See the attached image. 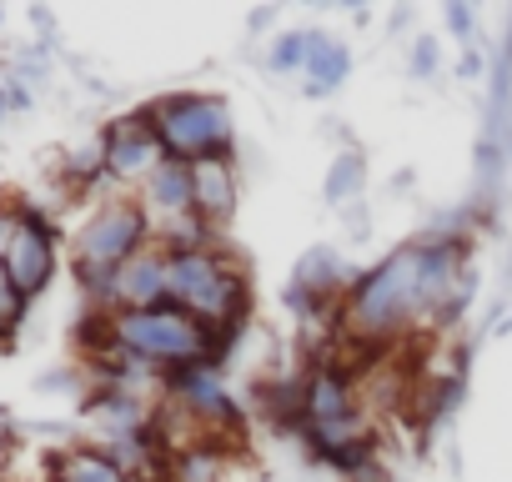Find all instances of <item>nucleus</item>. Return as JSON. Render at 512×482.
I'll use <instances>...</instances> for the list:
<instances>
[{
	"instance_id": "1",
	"label": "nucleus",
	"mask_w": 512,
	"mask_h": 482,
	"mask_svg": "<svg viewBox=\"0 0 512 482\" xmlns=\"http://www.w3.org/2000/svg\"><path fill=\"white\" fill-rule=\"evenodd\" d=\"M342 337L367 352L397 347L412 327H422V277H417V241H402L372 267H357V282L337 317Z\"/></svg>"
},
{
	"instance_id": "2",
	"label": "nucleus",
	"mask_w": 512,
	"mask_h": 482,
	"mask_svg": "<svg viewBox=\"0 0 512 482\" xmlns=\"http://www.w3.org/2000/svg\"><path fill=\"white\" fill-rule=\"evenodd\" d=\"M166 262H171V302L241 347V337L251 332L256 292L246 262L231 252V241L196 247V252H166Z\"/></svg>"
},
{
	"instance_id": "3",
	"label": "nucleus",
	"mask_w": 512,
	"mask_h": 482,
	"mask_svg": "<svg viewBox=\"0 0 512 482\" xmlns=\"http://www.w3.org/2000/svg\"><path fill=\"white\" fill-rule=\"evenodd\" d=\"M106 337L116 347H126L131 357L151 362L161 377L176 372V367H191V362H226L231 357L221 352V337L216 327L196 322L191 312H181L176 302H161V307H146V312H106Z\"/></svg>"
},
{
	"instance_id": "4",
	"label": "nucleus",
	"mask_w": 512,
	"mask_h": 482,
	"mask_svg": "<svg viewBox=\"0 0 512 482\" xmlns=\"http://www.w3.org/2000/svg\"><path fill=\"white\" fill-rule=\"evenodd\" d=\"M146 247H156V221L146 216L141 196L136 191L96 196L71 231V277H116Z\"/></svg>"
},
{
	"instance_id": "5",
	"label": "nucleus",
	"mask_w": 512,
	"mask_h": 482,
	"mask_svg": "<svg viewBox=\"0 0 512 482\" xmlns=\"http://www.w3.org/2000/svg\"><path fill=\"white\" fill-rule=\"evenodd\" d=\"M297 437L312 447L322 442H342V437H367V402H362V367L322 352L297 372Z\"/></svg>"
},
{
	"instance_id": "6",
	"label": "nucleus",
	"mask_w": 512,
	"mask_h": 482,
	"mask_svg": "<svg viewBox=\"0 0 512 482\" xmlns=\"http://www.w3.org/2000/svg\"><path fill=\"white\" fill-rule=\"evenodd\" d=\"M156 141L171 161L201 166V161H231L236 156V121L231 101L216 91H171L141 106Z\"/></svg>"
},
{
	"instance_id": "7",
	"label": "nucleus",
	"mask_w": 512,
	"mask_h": 482,
	"mask_svg": "<svg viewBox=\"0 0 512 482\" xmlns=\"http://www.w3.org/2000/svg\"><path fill=\"white\" fill-rule=\"evenodd\" d=\"M0 272L26 302L46 297L61 272V226L31 196L0 206Z\"/></svg>"
},
{
	"instance_id": "8",
	"label": "nucleus",
	"mask_w": 512,
	"mask_h": 482,
	"mask_svg": "<svg viewBox=\"0 0 512 482\" xmlns=\"http://www.w3.org/2000/svg\"><path fill=\"white\" fill-rule=\"evenodd\" d=\"M166 407H176L181 417H191L201 427L206 442H241L246 432V407L236 402L231 382H226V362H191V367H176L161 377V392H156Z\"/></svg>"
},
{
	"instance_id": "9",
	"label": "nucleus",
	"mask_w": 512,
	"mask_h": 482,
	"mask_svg": "<svg viewBox=\"0 0 512 482\" xmlns=\"http://www.w3.org/2000/svg\"><path fill=\"white\" fill-rule=\"evenodd\" d=\"M357 272L347 267V257L327 241L307 247L292 267V282H287V307L302 317V322H337L342 317V302L352 292Z\"/></svg>"
},
{
	"instance_id": "10",
	"label": "nucleus",
	"mask_w": 512,
	"mask_h": 482,
	"mask_svg": "<svg viewBox=\"0 0 512 482\" xmlns=\"http://www.w3.org/2000/svg\"><path fill=\"white\" fill-rule=\"evenodd\" d=\"M96 136H101V151H106V181H111V191H131V186L141 191L146 176L166 161V146L156 141L146 111L116 116V121H106Z\"/></svg>"
},
{
	"instance_id": "11",
	"label": "nucleus",
	"mask_w": 512,
	"mask_h": 482,
	"mask_svg": "<svg viewBox=\"0 0 512 482\" xmlns=\"http://www.w3.org/2000/svg\"><path fill=\"white\" fill-rule=\"evenodd\" d=\"M81 417H86V427L96 432L91 442H106V437L151 427V422H156V397L126 392V387H91V392L81 397Z\"/></svg>"
},
{
	"instance_id": "12",
	"label": "nucleus",
	"mask_w": 512,
	"mask_h": 482,
	"mask_svg": "<svg viewBox=\"0 0 512 482\" xmlns=\"http://www.w3.org/2000/svg\"><path fill=\"white\" fill-rule=\"evenodd\" d=\"M141 196V206H146V216L156 221V226H171V221H186V216H196V171L186 166V161H161L151 176H146V186L136 191Z\"/></svg>"
},
{
	"instance_id": "13",
	"label": "nucleus",
	"mask_w": 512,
	"mask_h": 482,
	"mask_svg": "<svg viewBox=\"0 0 512 482\" xmlns=\"http://www.w3.org/2000/svg\"><path fill=\"white\" fill-rule=\"evenodd\" d=\"M161 302H171V262L161 247H146L116 272V312H146Z\"/></svg>"
},
{
	"instance_id": "14",
	"label": "nucleus",
	"mask_w": 512,
	"mask_h": 482,
	"mask_svg": "<svg viewBox=\"0 0 512 482\" xmlns=\"http://www.w3.org/2000/svg\"><path fill=\"white\" fill-rule=\"evenodd\" d=\"M191 171H196V216L211 231L226 236V221L241 206V166H236V156L231 161H201Z\"/></svg>"
},
{
	"instance_id": "15",
	"label": "nucleus",
	"mask_w": 512,
	"mask_h": 482,
	"mask_svg": "<svg viewBox=\"0 0 512 482\" xmlns=\"http://www.w3.org/2000/svg\"><path fill=\"white\" fill-rule=\"evenodd\" d=\"M352 76V46L332 31H312V56H307V71H302V96L307 101H327L347 86Z\"/></svg>"
},
{
	"instance_id": "16",
	"label": "nucleus",
	"mask_w": 512,
	"mask_h": 482,
	"mask_svg": "<svg viewBox=\"0 0 512 482\" xmlns=\"http://www.w3.org/2000/svg\"><path fill=\"white\" fill-rule=\"evenodd\" d=\"M51 482H131L106 447L96 442H66L51 452Z\"/></svg>"
},
{
	"instance_id": "17",
	"label": "nucleus",
	"mask_w": 512,
	"mask_h": 482,
	"mask_svg": "<svg viewBox=\"0 0 512 482\" xmlns=\"http://www.w3.org/2000/svg\"><path fill=\"white\" fill-rule=\"evenodd\" d=\"M362 191H367V156H362L357 146H347V151L332 161V171H327V181H322V196H327L332 211H352V206L362 201Z\"/></svg>"
},
{
	"instance_id": "18",
	"label": "nucleus",
	"mask_w": 512,
	"mask_h": 482,
	"mask_svg": "<svg viewBox=\"0 0 512 482\" xmlns=\"http://www.w3.org/2000/svg\"><path fill=\"white\" fill-rule=\"evenodd\" d=\"M307 56H312V31L292 26V31H277L267 41V66L277 76H302L307 71Z\"/></svg>"
},
{
	"instance_id": "19",
	"label": "nucleus",
	"mask_w": 512,
	"mask_h": 482,
	"mask_svg": "<svg viewBox=\"0 0 512 482\" xmlns=\"http://www.w3.org/2000/svg\"><path fill=\"white\" fill-rule=\"evenodd\" d=\"M442 26L452 31V41H457L462 51L477 46V36H482V31H477V11L467 6V0H447V6H442Z\"/></svg>"
},
{
	"instance_id": "20",
	"label": "nucleus",
	"mask_w": 512,
	"mask_h": 482,
	"mask_svg": "<svg viewBox=\"0 0 512 482\" xmlns=\"http://www.w3.org/2000/svg\"><path fill=\"white\" fill-rule=\"evenodd\" d=\"M407 71H412V81H437V71H442V46H437V36H417V41H412Z\"/></svg>"
},
{
	"instance_id": "21",
	"label": "nucleus",
	"mask_w": 512,
	"mask_h": 482,
	"mask_svg": "<svg viewBox=\"0 0 512 482\" xmlns=\"http://www.w3.org/2000/svg\"><path fill=\"white\" fill-rule=\"evenodd\" d=\"M26 307H31V302L6 282V272H0V337H11V332L26 322Z\"/></svg>"
},
{
	"instance_id": "22",
	"label": "nucleus",
	"mask_w": 512,
	"mask_h": 482,
	"mask_svg": "<svg viewBox=\"0 0 512 482\" xmlns=\"http://www.w3.org/2000/svg\"><path fill=\"white\" fill-rule=\"evenodd\" d=\"M482 76H487V56H482V46H467V51L457 56V81L477 86Z\"/></svg>"
},
{
	"instance_id": "23",
	"label": "nucleus",
	"mask_w": 512,
	"mask_h": 482,
	"mask_svg": "<svg viewBox=\"0 0 512 482\" xmlns=\"http://www.w3.org/2000/svg\"><path fill=\"white\" fill-rule=\"evenodd\" d=\"M492 332H512V312H507V317H502V322H497Z\"/></svg>"
},
{
	"instance_id": "24",
	"label": "nucleus",
	"mask_w": 512,
	"mask_h": 482,
	"mask_svg": "<svg viewBox=\"0 0 512 482\" xmlns=\"http://www.w3.org/2000/svg\"><path fill=\"white\" fill-rule=\"evenodd\" d=\"M0 482H11V477H0Z\"/></svg>"
}]
</instances>
